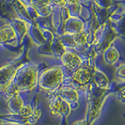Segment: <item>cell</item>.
<instances>
[{"mask_svg":"<svg viewBox=\"0 0 125 125\" xmlns=\"http://www.w3.org/2000/svg\"><path fill=\"white\" fill-rule=\"evenodd\" d=\"M38 71L34 65H22L18 68L15 74L13 83L17 88L21 94L31 92L38 86Z\"/></svg>","mask_w":125,"mask_h":125,"instance_id":"6da1fadb","label":"cell"},{"mask_svg":"<svg viewBox=\"0 0 125 125\" xmlns=\"http://www.w3.org/2000/svg\"><path fill=\"white\" fill-rule=\"evenodd\" d=\"M64 73L61 67L54 66L44 70L38 77V87L41 91L52 94L63 84Z\"/></svg>","mask_w":125,"mask_h":125,"instance_id":"7a4b0ae2","label":"cell"},{"mask_svg":"<svg viewBox=\"0 0 125 125\" xmlns=\"http://www.w3.org/2000/svg\"><path fill=\"white\" fill-rule=\"evenodd\" d=\"M51 114L56 117H68L71 113V106L56 94L53 93L49 102Z\"/></svg>","mask_w":125,"mask_h":125,"instance_id":"3957f363","label":"cell"},{"mask_svg":"<svg viewBox=\"0 0 125 125\" xmlns=\"http://www.w3.org/2000/svg\"><path fill=\"white\" fill-rule=\"evenodd\" d=\"M93 77V73L88 67L81 66L79 68L73 72L70 77V82L68 84L71 85L73 88L77 89V88L85 87L89 84Z\"/></svg>","mask_w":125,"mask_h":125,"instance_id":"277c9868","label":"cell"},{"mask_svg":"<svg viewBox=\"0 0 125 125\" xmlns=\"http://www.w3.org/2000/svg\"><path fill=\"white\" fill-rule=\"evenodd\" d=\"M55 94H56L65 102H66L71 106L72 109L77 106L78 102H79V93H78L77 89L73 88V86L62 84L55 92Z\"/></svg>","mask_w":125,"mask_h":125,"instance_id":"5b68a950","label":"cell"},{"mask_svg":"<svg viewBox=\"0 0 125 125\" xmlns=\"http://www.w3.org/2000/svg\"><path fill=\"white\" fill-rule=\"evenodd\" d=\"M19 67L13 64L0 67V93H4L8 86L12 83Z\"/></svg>","mask_w":125,"mask_h":125,"instance_id":"8992f818","label":"cell"},{"mask_svg":"<svg viewBox=\"0 0 125 125\" xmlns=\"http://www.w3.org/2000/svg\"><path fill=\"white\" fill-rule=\"evenodd\" d=\"M60 60L62 64L63 65L66 69L71 71H74L77 68H79L82 65L81 58L77 55L76 53L72 52H64L61 55Z\"/></svg>","mask_w":125,"mask_h":125,"instance_id":"52a82bcc","label":"cell"},{"mask_svg":"<svg viewBox=\"0 0 125 125\" xmlns=\"http://www.w3.org/2000/svg\"><path fill=\"white\" fill-rule=\"evenodd\" d=\"M22 94H16L6 98V105L12 115H17L24 105Z\"/></svg>","mask_w":125,"mask_h":125,"instance_id":"ba28073f","label":"cell"},{"mask_svg":"<svg viewBox=\"0 0 125 125\" xmlns=\"http://www.w3.org/2000/svg\"><path fill=\"white\" fill-rule=\"evenodd\" d=\"M92 81L95 87L101 90H107L109 88V79L102 71L96 70L93 73Z\"/></svg>","mask_w":125,"mask_h":125,"instance_id":"9c48e42d","label":"cell"},{"mask_svg":"<svg viewBox=\"0 0 125 125\" xmlns=\"http://www.w3.org/2000/svg\"><path fill=\"white\" fill-rule=\"evenodd\" d=\"M34 106L30 103H24L23 105L21 110L17 115H13V116H16L17 120H15L13 121H17L20 124H26L27 120L31 116L34 110Z\"/></svg>","mask_w":125,"mask_h":125,"instance_id":"30bf717a","label":"cell"},{"mask_svg":"<svg viewBox=\"0 0 125 125\" xmlns=\"http://www.w3.org/2000/svg\"><path fill=\"white\" fill-rule=\"evenodd\" d=\"M15 36L14 30L10 26H5L0 29V42H6L13 39Z\"/></svg>","mask_w":125,"mask_h":125,"instance_id":"8fae6325","label":"cell"},{"mask_svg":"<svg viewBox=\"0 0 125 125\" xmlns=\"http://www.w3.org/2000/svg\"><path fill=\"white\" fill-rule=\"evenodd\" d=\"M42 116V109H39V108L34 107L32 114H31V116L27 120L26 124H29V125H34V124H36L38 122V120L41 119Z\"/></svg>","mask_w":125,"mask_h":125,"instance_id":"7c38bea8","label":"cell"},{"mask_svg":"<svg viewBox=\"0 0 125 125\" xmlns=\"http://www.w3.org/2000/svg\"><path fill=\"white\" fill-rule=\"evenodd\" d=\"M73 40L77 45L82 46V45H84L86 42V35L84 33H81V32L77 33V34L74 35Z\"/></svg>","mask_w":125,"mask_h":125,"instance_id":"4fadbf2b","label":"cell"},{"mask_svg":"<svg viewBox=\"0 0 125 125\" xmlns=\"http://www.w3.org/2000/svg\"><path fill=\"white\" fill-rule=\"evenodd\" d=\"M116 77L121 82L125 81V64L120 66L116 72Z\"/></svg>","mask_w":125,"mask_h":125,"instance_id":"5bb4252c","label":"cell"},{"mask_svg":"<svg viewBox=\"0 0 125 125\" xmlns=\"http://www.w3.org/2000/svg\"><path fill=\"white\" fill-rule=\"evenodd\" d=\"M116 99L120 103L125 104V87H123L118 90V92H116Z\"/></svg>","mask_w":125,"mask_h":125,"instance_id":"9a60e30c","label":"cell"},{"mask_svg":"<svg viewBox=\"0 0 125 125\" xmlns=\"http://www.w3.org/2000/svg\"><path fill=\"white\" fill-rule=\"evenodd\" d=\"M73 125H88V124L87 122V120L83 119V120H77V121H76V122H74L73 124Z\"/></svg>","mask_w":125,"mask_h":125,"instance_id":"2e32d148","label":"cell"},{"mask_svg":"<svg viewBox=\"0 0 125 125\" xmlns=\"http://www.w3.org/2000/svg\"><path fill=\"white\" fill-rule=\"evenodd\" d=\"M52 1L55 4H56L57 6H64L66 2V0H52Z\"/></svg>","mask_w":125,"mask_h":125,"instance_id":"e0dca14e","label":"cell"},{"mask_svg":"<svg viewBox=\"0 0 125 125\" xmlns=\"http://www.w3.org/2000/svg\"><path fill=\"white\" fill-rule=\"evenodd\" d=\"M66 1L70 4H76L78 2V0H66Z\"/></svg>","mask_w":125,"mask_h":125,"instance_id":"ac0fdd59","label":"cell"},{"mask_svg":"<svg viewBox=\"0 0 125 125\" xmlns=\"http://www.w3.org/2000/svg\"><path fill=\"white\" fill-rule=\"evenodd\" d=\"M0 125H12V124H11V122H10V120H6L4 123L0 124Z\"/></svg>","mask_w":125,"mask_h":125,"instance_id":"d6986e66","label":"cell"}]
</instances>
